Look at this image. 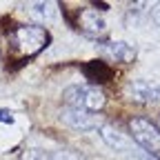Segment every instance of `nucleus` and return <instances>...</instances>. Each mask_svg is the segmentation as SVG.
I'll return each instance as SVG.
<instances>
[{
	"label": "nucleus",
	"instance_id": "1",
	"mask_svg": "<svg viewBox=\"0 0 160 160\" xmlns=\"http://www.w3.org/2000/svg\"><path fill=\"white\" fill-rule=\"evenodd\" d=\"M51 42V36L40 25H20L9 33V51L16 60H29Z\"/></svg>",
	"mask_w": 160,
	"mask_h": 160
},
{
	"label": "nucleus",
	"instance_id": "13",
	"mask_svg": "<svg viewBox=\"0 0 160 160\" xmlns=\"http://www.w3.org/2000/svg\"><path fill=\"white\" fill-rule=\"evenodd\" d=\"M51 160H78V158L69 151H58V153H51Z\"/></svg>",
	"mask_w": 160,
	"mask_h": 160
},
{
	"label": "nucleus",
	"instance_id": "9",
	"mask_svg": "<svg viewBox=\"0 0 160 160\" xmlns=\"http://www.w3.org/2000/svg\"><path fill=\"white\" fill-rule=\"evenodd\" d=\"M85 76L89 80H93V82H107L111 78V69L100 60H91V62L85 65Z\"/></svg>",
	"mask_w": 160,
	"mask_h": 160
},
{
	"label": "nucleus",
	"instance_id": "12",
	"mask_svg": "<svg viewBox=\"0 0 160 160\" xmlns=\"http://www.w3.org/2000/svg\"><path fill=\"white\" fill-rule=\"evenodd\" d=\"M0 122L5 125H13V113L9 109H0Z\"/></svg>",
	"mask_w": 160,
	"mask_h": 160
},
{
	"label": "nucleus",
	"instance_id": "11",
	"mask_svg": "<svg viewBox=\"0 0 160 160\" xmlns=\"http://www.w3.org/2000/svg\"><path fill=\"white\" fill-rule=\"evenodd\" d=\"M20 160H51V153L42 149H25L20 153Z\"/></svg>",
	"mask_w": 160,
	"mask_h": 160
},
{
	"label": "nucleus",
	"instance_id": "3",
	"mask_svg": "<svg viewBox=\"0 0 160 160\" xmlns=\"http://www.w3.org/2000/svg\"><path fill=\"white\" fill-rule=\"evenodd\" d=\"M129 131H131V138L145 149L147 156H151L153 160H160V131L156 122H151L145 116H136L129 120Z\"/></svg>",
	"mask_w": 160,
	"mask_h": 160
},
{
	"label": "nucleus",
	"instance_id": "6",
	"mask_svg": "<svg viewBox=\"0 0 160 160\" xmlns=\"http://www.w3.org/2000/svg\"><path fill=\"white\" fill-rule=\"evenodd\" d=\"M98 51L107 58L109 62H131L136 58V47L125 42V40H109V42H100Z\"/></svg>",
	"mask_w": 160,
	"mask_h": 160
},
{
	"label": "nucleus",
	"instance_id": "4",
	"mask_svg": "<svg viewBox=\"0 0 160 160\" xmlns=\"http://www.w3.org/2000/svg\"><path fill=\"white\" fill-rule=\"evenodd\" d=\"M129 100L138 105H158L160 102V85H153L149 80H131L125 87Z\"/></svg>",
	"mask_w": 160,
	"mask_h": 160
},
{
	"label": "nucleus",
	"instance_id": "5",
	"mask_svg": "<svg viewBox=\"0 0 160 160\" xmlns=\"http://www.w3.org/2000/svg\"><path fill=\"white\" fill-rule=\"evenodd\" d=\"M78 22H76V27L82 31L85 36H89V38H102L105 33H107V22H105V18L100 16L96 9H78Z\"/></svg>",
	"mask_w": 160,
	"mask_h": 160
},
{
	"label": "nucleus",
	"instance_id": "10",
	"mask_svg": "<svg viewBox=\"0 0 160 160\" xmlns=\"http://www.w3.org/2000/svg\"><path fill=\"white\" fill-rule=\"evenodd\" d=\"M29 16L38 22H51L56 16V2H33L29 7Z\"/></svg>",
	"mask_w": 160,
	"mask_h": 160
},
{
	"label": "nucleus",
	"instance_id": "14",
	"mask_svg": "<svg viewBox=\"0 0 160 160\" xmlns=\"http://www.w3.org/2000/svg\"><path fill=\"white\" fill-rule=\"evenodd\" d=\"M149 16H151V20H153V25H158V27H160V5H156V7L151 9V13H149Z\"/></svg>",
	"mask_w": 160,
	"mask_h": 160
},
{
	"label": "nucleus",
	"instance_id": "2",
	"mask_svg": "<svg viewBox=\"0 0 160 160\" xmlns=\"http://www.w3.org/2000/svg\"><path fill=\"white\" fill-rule=\"evenodd\" d=\"M62 102L71 109L98 113L107 105V96L96 85H71L62 91Z\"/></svg>",
	"mask_w": 160,
	"mask_h": 160
},
{
	"label": "nucleus",
	"instance_id": "7",
	"mask_svg": "<svg viewBox=\"0 0 160 160\" xmlns=\"http://www.w3.org/2000/svg\"><path fill=\"white\" fill-rule=\"evenodd\" d=\"M60 118L62 122H67L71 129L76 131H93L100 127L96 113H89V111H80V109H71V107H65L60 111Z\"/></svg>",
	"mask_w": 160,
	"mask_h": 160
},
{
	"label": "nucleus",
	"instance_id": "15",
	"mask_svg": "<svg viewBox=\"0 0 160 160\" xmlns=\"http://www.w3.org/2000/svg\"><path fill=\"white\" fill-rule=\"evenodd\" d=\"M156 127H158V131H160V118H158V125H156Z\"/></svg>",
	"mask_w": 160,
	"mask_h": 160
},
{
	"label": "nucleus",
	"instance_id": "8",
	"mask_svg": "<svg viewBox=\"0 0 160 160\" xmlns=\"http://www.w3.org/2000/svg\"><path fill=\"white\" fill-rule=\"evenodd\" d=\"M98 133H100V138L107 142V147H111L113 151H120V153L131 151V140H129L125 133H120L113 125L102 122V125L98 127Z\"/></svg>",
	"mask_w": 160,
	"mask_h": 160
}]
</instances>
